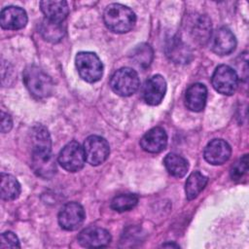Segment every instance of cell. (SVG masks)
Here are the masks:
<instances>
[{"instance_id": "cell-1", "label": "cell", "mask_w": 249, "mask_h": 249, "mask_svg": "<svg viewBox=\"0 0 249 249\" xmlns=\"http://www.w3.org/2000/svg\"><path fill=\"white\" fill-rule=\"evenodd\" d=\"M103 20L108 29L115 33L128 32L135 24L136 16L128 7L113 3L106 7L103 13Z\"/></svg>"}, {"instance_id": "cell-2", "label": "cell", "mask_w": 249, "mask_h": 249, "mask_svg": "<svg viewBox=\"0 0 249 249\" xmlns=\"http://www.w3.org/2000/svg\"><path fill=\"white\" fill-rule=\"evenodd\" d=\"M22 76L26 89L34 97L46 98L52 94L53 89V80L38 66H27L24 69Z\"/></svg>"}, {"instance_id": "cell-3", "label": "cell", "mask_w": 249, "mask_h": 249, "mask_svg": "<svg viewBox=\"0 0 249 249\" xmlns=\"http://www.w3.org/2000/svg\"><path fill=\"white\" fill-rule=\"evenodd\" d=\"M76 68L80 77L88 83L99 81L103 75V65L92 52H80L75 57Z\"/></svg>"}, {"instance_id": "cell-4", "label": "cell", "mask_w": 249, "mask_h": 249, "mask_svg": "<svg viewBox=\"0 0 249 249\" xmlns=\"http://www.w3.org/2000/svg\"><path fill=\"white\" fill-rule=\"evenodd\" d=\"M110 86L115 93L121 96H129L136 92L140 86V81L135 70L123 67L113 74Z\"/></svg>"}, {"instance_id": "cell-5", "label": "cell", "mask_w": 249, "mask_h": 249, "mask_svg": "<svg viewBox=\"0 0 249 249\" xmlns=\"http://www.w3.org/2000/svg\"><path fill=\"white\" fill-rule=\"evenodd\" d=\"M57 160L62 168L69 172L81 170L86 162L84 147H82L77 141L67 143L59 152Z\"/></svg>"}, {"instance_id": "cell-6", "label": "cell", "mask_w": 249, "mask_h": 249, "mask_svg": "<svg viewBox=\"0 0 249 249\" xmlns=\"http://www.w3.org/2000/svg\"><path fill=\"white\" fill-rule=\"evenodd\" d=\"M212 86L220 93L231 95L238 87V76L231 66L219 65L212 75Z\"/></svg>"}, {"instance_id": "cell-7", "label": "cell", "mask_w": 249, "mask_h": 249, "mask_svg": "<svg viewBox=\"0 0 249 249\" xmlns=\"http://www.w3.org/2000/svg\"><path fill=\"white\" fill-rule=\"evenodd\" d=\"M86 160L91 165L103 163L110 154V147L107 140L98 135L89 136L84 143Z\"/></svg>"}, {"instance_id": "cell-8", "label": "cell", "mask_w": 249, "mask_h": 249, "mask_svg": "<svg viewBox=\"0 0 249 249\" xmlns=\"http://www.w3.org/2000/svg\"><path fill=\"white\" fill-rule=\"evenodd\" d=\"M31 158V167L37 176L50 179L55 174L56 164L51 149H33Z\"/></svg>"}, {"instance_id": "cell-9", "label": "cell", "mask_w": 249, "mask_h": 249, "mask_svg": "<svg viewBox=\"0 0 249 249\" xmlns=\"http://www.w3.org/2000/svg\"><path fill=\"white\" fill-rule=\"evenodd\" d=\"M85 210L83 206L75 201L63 205L58 213V224L66 231H75L82 226L85 221Z\"/></svg>"}, {"instance_id": "cell-10", "label": "cell", "mask_w": 249, "mask_h": 249, "mask_svg": "<svg viewBox=\"0 0 249 249\" xmlns=\"http://www.w3.org/2000/svg\"><path fill=\"white\" fill-rule=\"evenodd\" d=\"M186 29L193 41L199 45L206 44L211 38V21L203 15H194L189 17Z\"/></svg>"}, {"instance_id": "cell-11", "label": "cell", "mask_w": 249, "mask_h": 249, "mask_svg": "<svg viewBox=\"0 0 249 249\" xmlns=\"http://www.w3.org/2000/svg\"><path fill=\"white\" fill-rule=\"evenodd\" d=\"M166 92V82L161 75L149 78L143 87V98L149 105H158L161 102Z\"/></svg>"}, {"instance_id": "cell-12", "label": "cell", "mask_w": 249, "mask_h": 249, "mask_svg": "<svg viewBox=\"0 0 249 249\" xmlns=\"http://www.w3.org/2000/svg\"><path fill=\"white\" fill-rule=\"evenodd\" d=\"M212 51L219 55H227L234 51L236 39L227 27L218 28L210 38Z\"/></svg>"}, {"instance_id": "cell-13", "label": "cell", "mask_w": 249, "mask_h": 249, "mask_svg": "<svg viewBox=\"0 0 249 249\" xmlns=\"http://www.w3.org/2000/svg\"><path fill=\"white\" fill-rule=\"evenodd\" d=\"M78 241L83 247L87 248L104 247L111 242V234L105 229L89 227L80 232Z\"/></svg>"}, {"instance_id": "cell-14", "label": "cell", "mask_w": 249, "mask_h": 249, "mask_svg": "<svg viewBox=\"0 0 249 249\" xmlns=\"http://www.w3.org/2000/svg\"><path fill=\"white\" fill-rule=\"evenodd\" d=\"M231 154V146L223 139H213L204 149V159L207 162L218 165L226 162Z\"/></svg>"}, {"instance_id": "cell-15", "label": "cell", "mask_w": 249, "mask_h": 249, "mask_svg": "<svg viewBox=\"0 0 249 249\" xmlns=\"http://www.w3.org/2000/svg\"><path fill=\"white\" fill-rule=\"evenodd\" d=\"M0 23L2 28L8 30H18L27 23L25 11L17 6H9L1 11Z\"/></svg>"}, {"instance_id": "cell-16", "label": "cell", "mask_w": 249, "mask_h": 249, "mask_svg": "<svg viewBox=\"0 0 249 249\" xmlns=\"http://www.w3.org/2000/svg\"><path fill=\"white\" fill-rule=\"evenodd\" d=\"M140 145L148 153H160L167 145V134L162 127H153L142 136Z\"/></svg>"}, {"instance_id": "cell-17", "label": "cell", "mask_w": 249, "mask_h": 249, "mask_svg": "<svg viewBox=\"0 0 249 249\" xmlns=\"http://www.w3.org/2000/svg\"><path fill=\"white\" fill-rule=\"evenodd\" d=\"M207 100V89L203 84L191 85L185 94V103L189 110L200 112L204 109Z\"/></svg>"}, {"instance_id": "cell-18", "label": "cell", "mask_w": 249, "mask_h": 249, "mask_svg": "<svg viewBox=\"0 0 249 249\" xmlns=\"http://www.w3.org/2000/svg\"><path fill=\"white\" fill-rule=\"evenodd\" d=\"M166 55L175 63L185 64L192 59V51L190 47L180 38H171L165 47Z\"/></svg>"}, {"instance_id": "cell-19", "label": "cell", "mask_w": 249, "mask_h": 249, "mask_svg": "<svg viewBox=\"0 0 249 249\" xmlns=\"http://www.w3.org/2000/svg\"><path fill=\"white\" fill-rule=\"evenodd\" d=\"M40 7L47 19L56 22H62L69 13L66 1H41Z\"/></svg>"}, {"instance_id": "cell-20", "label": "cell", "mask_w": 249, "mask_h": 249, "mask_svg": "<svg viewBox=\"0 0 249 249\" xmlns=\"http://www.w3.org/2000/svg\"><path fill=\"white\" fill-rule=\"evenodd\" d=\"M163 164L169 174L178 178L185 176L189 169L187 160L182 156L174 153H170L165 156Z\"/></svg>"}, {"instance_id": "cell-21", "label": "cell", "mask_w": 249, "mask_h": 249, "mask_svg": "<svg viewBox=\"0 0 249 249\" xmlns=\"http://www.w3.org/2000/svg\"><path fill=\"white\" fill-rule=\"evenodd\" d=\"M39 30L44 39L52 43L59 42L65 34V28L62 26L61 22L49 20L47 18L41 22Z\"/></svg>"}, {"instance_id": "cell-22", "label": "cell", "mask_w": 249, "mask_h": 249, "mask_svg": "<svg viewBox=\"0 0 249 249\" xmlns=\"http://www.w3.org/2000/svg\"><path fill=\"white\" fill-rule=\"evenodd\" d=\"M0 194L2 199L14 200L20 194V185L16 177L11 174L1 173Z\"/></svg>"}, {"instance_id": "cell-23", "label": "cell", "mask_w": 249, "mask_h": 249, "mask_svg": "<svg viewBox=\"0 0 249 249\" xmlns=\"http://www.w3.org/2000/svg\"><path fill=\"white\" fill-rule=\"evenodd\" d=\"M207 177L198 171L190 174L185 184L186 196L189 200L196 198L207 184Z\"/></svg>"}, {"instance_id": "cell-24", "label": "cell", "mask_w": 249, "mask_h": 249, "mask_svg": "<svg viewBox=\"0 0 249 249\" xmlns=\"http://www.w3.org/2000/svg\"><path fill=\"white\" fill-rule=\"evenodd\" d=\"M153 50L148 44H140L136 46L130 54V57L134 64L140 68L148 67L153 60Z\"/></svg>"}, {"instance_id": "cell-25", "label": "cell", "mask_w": 249, "mask_h": 249, "mask_svg": "<svg viewBox=\"0 0 249 249\" xmlns=\"http://www.w3.org/2000/svg\"><path fill=\"white\" fill-rule=\"evenodd\" d=\"M138 197L133 194H122L115 196L111 202V207L118 212H124L131 210L136 206Z\"/></svg>"}, {"instance_id": "cell-26", "label": "cell", "mask_w": 249, "mask_h": 249, "mask_svg": "<svg viewBox=\"0 0 249 249\" xmlns=\"http://www.w3.org/2000/svg\"><path fill=\"white\" fill-rule=\"evenodd\" d=\"M247 155H244L231 169V176L232 180H240L248 169Z\"/></svg>"}, {"instance_id": "cell-27", "label": "cell", "mask_w": 249, "mask_h": 249, "mask_svg": "<svg viewBox=\"0 0 249 249\" xmlns=\"http://www.w3.org/2000/svg\"><path fill=\"white\" fill-rule=\"evenodd\" d=\"M1 248H19V241L18 236L12 231H5L0 237Z\"/></svg>"}, {"instance_id": "cell-28", "label": "cell", "mask_w": 249, "mask_h": 249, "mask_svg": "<svg viewBox=\"0 0 249 249\" xmlns=\"http://www.w3.org/2000/svg\"><path fill=\"white\" fill-rule=\"evenodd\" d=\"M13 126V121L9 114L1 112V132L6 133L11 130Z\"/></svg>"}, {"instance_id": "cell-29", "label": "cell", "mask_w": 249, "mask_h": 249, "mask_svg": "<svg viewBox=\"0 0 249 249\" xmlns=\"http://www.w3.org/2000/svg\"><path fill=\"white\" fill-rule=\"evenodd\" d=\"M163 247H179V245H177V244H173V243H169V244H167V243H165V244H163L162 245Z\"/></svg>"}]
</instances>
